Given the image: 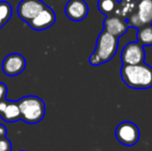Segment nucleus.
I'll return each instance as SVG.
<instances>
[{"mask_svg":"<svg viewBox=\"0 0 152 151\" xmlns=\"http://www.w3.org/2000/svg\"><path fill=\"white\" fill-rule=\"evenodd\" d=\"M120 76L124 84L132 89L152 88V67L145 62L134 65H122Z\"/></svg>","mask_w":152,"mask_h":151,"instance_id":"f257e3e1","label":"nucleus"},{"mask_svg":"<svg viewBox=\"0 0 152 151\" xmlns=\"http://www.w3.org/2000/svg\"><path fill=\"white\" fill-rule=\"evenodd\" d=\"M64 12L69 20L80 22L88 16L89 7L85 0H68L64 7Z\"/></svg>","mask_w":152,"mask_h":151,"instance_id":"9d476101","label":"nucleus"},{"mask_svg":"<svg viewBox=\"0 0 152 151\" xmlns=\"http://www.w3.org/2000/svg\"><path fill=\"white\" fill-rule=\"evenodd\" d=\"M12 15V7L8 2L0 1V29L10 21Z\"/></svg>","mask_w":152,"mask_h":151,"instance_id":"dca6fc26","label":"nucleus"},{"mask_svg":"<svg viewBox=\"0 0 152 151\" xmlns=\"http://www.w3.org/2000/svg\"><path fill=\"white\" fill-rule=\"evenodd\" d=\"M0 138H1V137H0Z\"/></svg>","mask_w":152,"mask_h":151,"instance_id":"412c9836","label":"nucleus"},{"mask_svg":"<svg viewBox=\"0 0 152 151\" xmlns=\"http://www.w3.org/2000/svg\"><path fill=\"white\" fill-rule=\"evenodd\" d=\"M20 151H24V150H20Z\"/></svg>","mask_w":152,"mask_h":151,"instance_id":"aec40b11","label":"nucleus"},{"mask_svg":"<svg viewBox=\"0 0 152 151\" xmlns=\"http://www.w3.org/2000/svg\"><path fill=\"white\" fill-rule=\"evenodd\" d=\"M129 26L125 19L115 16V15L106 17V19L104 20V30L117 38L125 34Z\"/></svg>","mask_w":152,"mask_h":151,"instance_id":"9b49d317","label":"nucleus"},{"mask_svg":"<svg viewBox=\"0 0 152 151\" xmlns=\"http://www.w3.org/2000/svg\"><path fill=\"white\" fill-rule=\"evenodd\" d=\"M137 6V0H120L118 1L115 16H118L127 20L128 17L134 12Z\"/></svg>","mask_w":152,"mask_h":151,"instance_id":"ddd939ff","label":"nucleus"},{"mask_svg":"<svg viewBox=\"0 0 152 151\" xmlns=\"http://www.w3.org/2000/svg\"><path fill=\"white\" fill-rule=\"evenodd\" d=\"M45 6L42 0H22L17 6V12L21 20L29 23Z\"/></svg>","mask_w":152,"mask_h":151,"instance_id":"1a4fd4ad","label":"nucleus"},{"mask_svg":"<svg viewBox=\"0 0 152 151\" xmlns=\"http://www.w3.org/2000/svg\"><path fill=\"white\" fill-rule=\"evenodd\" d=\"M0 117L5 122H17L18 120H21V114L18 103L15 101H8L5 110L0 115Z\"/></svg>","mask_w":152,"mask_h":151,"instance_id":"f8f14e48","label":"nucleus"},{"mask_svg":"<svg viewBox=\"0 0 152 151\" xmlns=\"http://www.w3.org/2000/svg\"><path fill=\"white\" fill-rule=\"evenodd\" d=\"M19 109H20L21 120L29 124L39 122L42 120L46 113V106L42 98L34 95H27L18 101Z\"/></svg>","mask_w":152,"mask_h":151,"instance_id":"7ed1b4c3","label":"nucleus"},{"mask_svg":"<svg viewBox=\"0 0 152 151\" xmlns=\"http://www.w3.org/2000/svg\"><path fill=\"white\" fill-rule=\"evenodd\" d=\"M140 129L132 121H123L119 123L115 131L117 141L126 147L136 145L140 140Z\"/></svg>","mask_w":152,"mask_h":151,"instance_id":"39448f33","label":"nucleus"},{"mask_svg":"<svg viewBox=\"0 0 152 151\" xmlns=\"http://www.w3.org/2000/svg\"><path fill=\"white\" fill-rule=\"evenodd\" d=\"M122 65H134L143 63L145 60L144 47L138 42H130L124 46L121 52Z\"/></svg>","mask_w":152,"mask_h":151,"instance_id":"423d86ee","label":"nucleus"},{"mask_svg":"<svg viewBox=\"0 0 152 151\" xmlns=\"http://www.w3.org/2000/svg\"><path fill=\"white\" fill-rule=\"evenodd\" d=\"M117 5H118V0H98L97 2L98 10L106 17L115 15Z\"/></svg>","mask_w":152,"mask_h":151,"instance_id":"2eb2a0df","label":"nucleus"},{"mask_svg":"<svg viewBox=\"0 0 152 151\" xmlns=\"http://www.w3.org/2000/svg\"><path fill=\"white\" fill-rule=\"evenodd\" d=\"M56 21V15L50 6H45L35 17L28 23L32 29L37 31L46 30L54 25Z\"/></svg>","mask_w":152,"mask_h":151,"instance_id":"6e6552de","label":"nucleus"},{"mask_svg":"<svg viewBox=\"0 0 152 151\" xmlns=\"http://www.w3.org/2000/svg\"><path fill=\"white\" fill-rule=\"evenodd\" d=\"M137 42L142 44L143 47L152 46V25L143 26L138 29Z\"/></svg>","mask_w":152,"mask_h":151,"instance_id":"4468645a","label":"nucleus"},{"mask_svg":"<svg viewBox=\"0 0 152 151\" xmlns=\"http://www.w3.org/2000/svg\"><path fill=\"white\" fill-rule=\"evenodd\" d=\"M6 92H7V87L4 83L0 82V101L2 99H5Z\"/></svg>","mask_w":152,"mask_h":151,"instance_id":"a211bd4d","label":"nucleus"},{"mask_svg":"<svg viewBox=\"0 0 152 151\" xmlns=\"http://www.w3.org/2000/svg\"><path fill=\"white\" fill-rule=\"evenodd\" d=\"M0 151H12V143L6 137L0 138Z\"/></svg>","mask_w":152,"mask_h":151,"instance_id":"f3484780","label":"nucleus"},{"mask_svg":"<svg viewBox=\"0 0 152 151\" xmlns=\"http://www.w3.org/2000/svg\"><path fill=\"white\" fill-rule=\"evenodd\" d=\"M26 59L24 56L18 53L10 54L3 59L2 71L7 77H16L24 71L26 67Z\"/></svg>","mask_w":152,"mask_h":151,"instance_id":"0eeeda50","label":"nucleus"},{"mask_svg":"<svg viewBox=\"0 0 152 151\" xmlns=\"http://www.w3.org/2000/svg\"><path fill=\"white\" fill-rule=\"evenodd\" d=\"M118 50V38L109 34L102 29L96 40L95 50L89 57V63L92 66H98L113 59Z\"/></svg>","mask_w":152,"mask_h":151,"instance_id":"f03ea898","label":"nucleus"},{"mask_svg":"<svg viewBox=\"0 0 152 151\" xmlns=\"http://www.w3.org/2000/svg\"><path fill=\"white\" fill-rule=\"evenodd\" d=\"M126 22L128 26L136 29L152 25V0H137L136 9Z\"/></svg>","mask_w":152,"mask_h":151,"instance_id":"20e7f679","label":"nucleus"},{"mask_svg":"<svg viewBox=\"0 0 152 151\" xmlns=\"http://www.w3.org/2000/svg\"><path fill=\"white\" fill-rule=\"evenodd\" d=\"M7 103H8V101H6V99H2V101H0V115L3 113V111L5 110L6 106H7Z\"/></svg>","mask_w":152,"mask_h":151,"instance_id":"6ab92c4d","label":"nucleus"}]
</instances>
